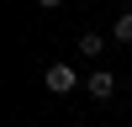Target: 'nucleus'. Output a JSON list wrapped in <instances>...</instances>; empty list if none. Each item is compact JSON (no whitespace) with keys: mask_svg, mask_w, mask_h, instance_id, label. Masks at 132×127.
<instances>
[{"mask_svg":"<svg viewBox=\"0 0 132 127\" xmlns=\"http://www.w3.org/2000/svg\"><path fill=\"white\" fill-rule=\"evenodd\" d=\"M122 5H132V0H122Z\"/></svg>","mask_w":132,"mask_h":127,"instance_id":"423d86ee","label":"nucleus"},{"mask_svg":"<svg viewBox=\"0 0 132 127\" xmlns=\"http://www.w3.org/2000/svg\"><path fill=\"white\" fill-rule=\"evenodd\" d=\"M116 42H132V11L116 16Z\"/></svg>","mask_w":132,"mask_h":127,"instance_id":"20e7f679","label":"nucleus"},{"mask_svg":"<svg viewBox=\"0 0 132 127\" xmlns=\"http://www.w3.org/2000/svg\"><path fill=\"white\" fill-rule=\"evenodd\" d=\"M101 48H106L101 32H85V37H79V58H101Z\"/></svg>","mask_w":132,"mask_h":127,"instance_id":"7ed1b4c3","label":"nucleus"},{"mask_svg":"<svg viewBox=\"0 0 132 127\" xmlns=\"http://www.w3.org/2000/svg\"><path fill=\"white\" fill-rule=\"evenodd\" d=\"M42 85H48L53 95H69L74 85H79V74H74V64H48V74H42Z\"/></svg>","mask_w":132,"mask_h":127,"instance_id":"f257e3e1","label":"nucleus"},{"mask_svg":"<svg viewBox=\"0 0 132 127\" xmlns=\"http://www.w3.org/2000/svg\"><path fill=\"white\" fill-rule=\"evenodd\" d=\"M37 5H42V11H58V5H63V0H37Z\"/></svg>","mask_w":132,"mask_h":127,"instance_id":"39448f33","label":"nucleus"},{"mask_svg":"<svg viewBox=\"0 0 132 127\" xmlns=\"http://www.w3.org/2000/svg\"><path fill=\"white\" fill-rule=\"evenodd\" d=\"M85 90H90L95 101H111V95H116V74H111V69H95L90 80H85Z\"/></svg>","mask_w":132,"mask_h":127,"instance_id":"f03ea898","label":"nucleus"}]
</instances>
